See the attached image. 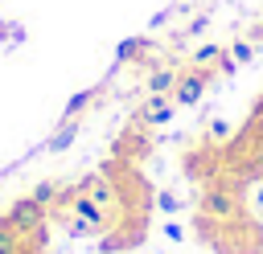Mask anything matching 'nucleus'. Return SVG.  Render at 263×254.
<instances>
[{"instance_id":"18","label":"nucleus","mask_w":263,"mask_h":254,"mask_svg":"<svg viewBox=\"0 0 263 254\" xmlns=\"http://www.w3.org/2000/svg\"><path fill=\"white\" fill-rule=\"evenodd\" d=\"M255 201H259V205H263V184H259V188H255Z\"/></svg>"},{"instance_id":"6","label":"nucleus","mask_w":263,"mask_h":254,"mask_svg":"<svg viewBox=\"0 0 263 254\" xmlns=\"http://www.w3.org/2000/svg\"><path fill=\"white\" fill-rule=\"evenodd\" d=\"M74 135H78V119H62V127L45 139V152H53V156H58V152H66V147L74 143Z\"/></svg>"},{"instance_id":"9","label":"nucleus","mask_w":263,"mask_h":254,"mask_svg":"<svg viewBox=\"0 0 263 254\" xmlns=\"http://www.w3.org/2000/svg\"><path fill=\"white\" fill-rule=\"evenodd\" d=\"M95 94H99L95 86H86V90H78V94H74V98L66 102V111H62V119H78V111H82V107H86V102H90Z\"/></svg>"},{"instance_id":"13","label":"nucleus","mask_w":263,"mask_h":254,"mask_svg":"<svg viewBox=\"0 0 263 254\" xmlns=\"http://www.w3.org/2000/svg\"><path fill=\"white\" fill-rule=\"evenodd\" d=\"M144 45H148L144 37H136V41H123V45H119V57H123V61H127V57H140L136 49H144Z\"/></svg>"},{"instance_id":"1","label":"nucleus","mask_w":263,"mask_h":254,"mask_svg":"<svg viewBox=\"0 0 263 254\" xmlns=\"http://www.w3.org/2000/svg\"><path fill=\"white\" fill-rule=\"evenodd\" d=\"M201 217H205V221H222V225L238 221V217H242L238 188H230L226 180H214V184L201 193Z\"/></svg>"},{"instance_id":"4","label":"nucleus","mask_w":263,"mask_h":254,"mask_svg":"<svg viewBox=\"0 0 263 254\" xmlns=\"http://www.w3.org/2000/svg\"><path fill=\"white\" fill-rule=\"evenodd\" d=\"M173 115H177V102L168 94H148L144 107L136 111V123L140 127H164V123H173Z\"/></svg>"},{"instance_id":"14","label":"nucleus","mask_w":263,"mask_h":254,"mask_svg":"<svg viewBox=\"0 0 263 254\" xmlns=\"http://www.w3.org/2000/svg\"><path fill=\"white\" fill-rule=\"evenodd\" d=\"M210 135H214V139H226V135H230V123H226V119H214V123H210Z\"/></svg>"},{"instance_id":"16","label":"nucleus","mask_w":263,"mask_h":254,"mask_svg":"<svg viewBox=\"0 0 263 254\" xmlns=\"http://www.w3.org/2000/svg\"><path fill=\"white\" fill-rule=\"evenodd\" d=\"M218 66H222V74H234V70H238V61H234L230 53H222V57H218Z\"/></svg>"},{"instance_id":"17","label":"nucleus","mask_w":263,"mask_h":254,"mask_svg":"<svg viewBox=\"0 0 263 254\" xmlns=\"http://www.w3.org/2000/svg\"><path fill=\"white\" fill-rule=\"evenodd\" d=\"M251 41H263V20H255V29H251Z\"/></svg>"},{"instance_id":"11","label":"nucleus","mask_w":263,"mask_h":254,"mask_svg":"<svg viewBox=\"0 0 263 254\" xmlns=\"http://www.w3.org/2000/svg\"><path fill=\"white\" fill-rule=\"evenodd\" d=\"M230 57H234L238 66H251V61H255V41H234V45H230Z\"/></svg>"},{"instance_id":"15","label":"nucleus","mask_w":263,"mask_h":254,"mask_svg":"<svg viewBox=\"0 0 263 254\" xmlns=\"http://www.w3.org/2000/svg\"><path fill=\"white\" fill-rule=\"evenodd\" d=\"M164 238H168V242H181V238H185V229H181L177 221H164Z\"/></svg>"},{"instance_id":"5","label":"nucleus","mask_w":263,"mask_h":254,"mask_svg":"<svg viewBox=\"0 0 263 254\" xmlns=\"http://www.w3.org/2000/svg\"><path fill=\"white\" fill-rule=\"evenodd\" d=\"M37 238H41V234H37ZM37 238L16 234V229L8 225V217H0V254H25V246H29V242H37Z\"/></svg>"},{"instance_id":"8","label":"nucleus","mask_w":263,"mask_h":254,"mask_svg":"<svg viewBox=\"0 0 263 254\" xmlns=\"http://www.w3.org/2000/svg\"><path fill=\"white\" fill-rule=\"evenodd\" d=\"M58 193H62V188H58V180H41V184H33V193H29V197H33L37 205H45V209H53V201H58Z\"/></svg>"},{"instance_id":"2","label":"nucleus","mask_w":263,"mask_h":254,"mask_svg":"<svg viewBox=\"0 0 263 254\" xmlns=\"http://www.w3.org/2000/svg\"><path fill=\"white\" fill-rule=\"evenodd\" d=\"M45 213H49L45 205H37L33 197H21V201H12V205H8V213H4V217H8V225H12L16 234L37 238V234H41V225H45Z\"/></svg>"},{"instance_id":"3","label":"nucleus","mask_w":263,"mask_h":254,"mask_svg":"<svg viewBox=\"0 0 263 254\" xmlns=\"http://www.w3.org/2000/svg\"><path fill=\"white\" fill-rule=\"evenodd\" d=\"M205 86H210V70L193 66L189 74H181V78H177L173 102H177V107H197V102H201V94H205Z\"/></svg>"},{"instance_id":"12","label":"nucleus","mask_w":263,"mask_h":254,"mask_svg":"<svg viewBox=\"0 0 263 254\" xmlns=\"http://www.w3.org/2000/svg\"><path fill=\"white\" fill-rule=\"evenodd\" d=\"M177 205H181L177 193H156V209H160V213H177Z\"/></svg>"},{"instance_id":"10","label":"nucleus","mask_w":263,"mask_h":254,"mask_svg":"<svg viewBox=\"0 0 263 254\" xmlns=\"http://www.w3.org/2000/svg\"><path fill=\"white\" fill-rule=\"evenodd\" d=\"M218 57H222V45H214V41H210V45H197V53H193V66L210 70V66L218 61Z\"/></svg>"},{"instance_id":"19","label":"nucleus","mask_w":263,"mask_h":254,"mask_svg":"<svg viewBox=\"0 0 263 254\" xmlns=\"http://www.w3.org/2000/svg\"><path fill=\"white\" fill-rule=\"evenodd\" d=\"M0 45H4V25H0Z\"/></svg>"},{"instance_id":"7","label":"nucleus","mask_w":263,"mask_h":254,"mask_svg":"<svg viewBox=\"0 0 263 254\" xmlns=\"http://www.w3.org/2000/svg\"><path fill=\"white\" fill-rule=\"evenodd\" d=\"M177 78H181V74L164 66V70H152L144 86H148V94H173V90H177Z\"/></svg>"}]
</instances>
